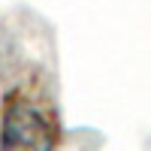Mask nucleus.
<instances>
[{
	"mask_svg": "<svg viewBox=\"0 0 151 151\" xmlns=\"http://www.w3.org/2000/svg\"><path fill=\"white\" fill-rule=\"evenodd\" d=\"M0 151H55V127L33 100L9 94L0 118Z\"/></svg>",
	"mask_w": 151,
	"mask_h": 151,
	"instance_id": "obj_1",
	"label": "nucleus"
}]
</instances>
